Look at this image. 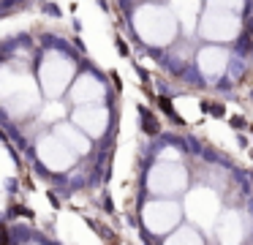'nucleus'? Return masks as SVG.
I'll return each mask as SVG.
<instances>
[{"instance_id": "15", "label": "nucleus", "mask_w": 253, "mask_h": 245, "mask_svg": "<svg viewBox=\"0 0 253 245\" xmlns=\"http://www.w3.org/2000/svg\"><path fill=\"white\" fill-rule=\"evenodd\" d=\"M166 243H188V245H196V243H202V234L196 232V223H193V226H180L177 232L166 234Z\"/></svg>"}, {"instance_id": "18", "label": "nucleus", "mask_w": 253, "mask_h": 245, "mask_svg": "<svg viewBox=\"0 0 253 245\" xmlns=\"http://www.w3.org/2000/svg\"><path fill=\"white\" fill-rule=\"evenodd\" d=\"M164 161H180V152H177L174 147H166V150H164Z\"/></svg>"}, {"instance_id": "2", "label": "nucleus", "mask_w": 253, "mask_h": 245, "mask_svg": "<svg viewBox=\"0 0 253 245\" xmlns=\"http://www.w3.org/2000/svg\"><path fill=\"white\" fill-rule=\"evenodd\" d=\"M0 98H3V109L11 117H25L41 103L39 85L25 71H17L11 65L0 71Z\"/></svg>"}, {"instance_id": "4", "label": "nucleus", "mask_w": 253, "mask_h": 245, "mask_svg": "<svg viewBox=\"0 0 253 245\" xmlns=\"http://www.w3.org/2000/svg\"><path fill=\"white\" fill-rule=\"evenodd\" d=\"M74 82V63L60 52H49L39 65V85L49 98H57L66 93V87Z\"/></svg>"}, {"instance_id": "9", "label": "nucleus", "mask_w": 253, "mask_h": 245, "mask_svg": "<svg viewBox=\"0 0 253 245\" xmlns=\"http://www.w3.org/2000/svg\"><path fill=\"white\" fill-rule=\"evenodd\" d=\"M74 123L87 136H104L106 125H109V112L104 106H98V103H82L74 112Z\"/></svg>"}, {"instance_id": "1", "label": "nucleus", "mask_w": 253, "mask_h": 245, "mask_svg": "<svg viewBox=\"0 0 253 245\" xmlns=\"http://www.w3.org/2000/svg\"><path fill=\"white\" fill-rule=\"evenodd\" d=\"M177 25L180 19L171 11V5L166 8L161 3H144L133 14V30L150 47H169L177 36Z\"/></svg>"}, {"instance_id": "14", "label": "nucleus", "mask_w": 253, "mask_h": 245, "mask_svg": "<svg viewBox=\"0 0 253 245\" xmlns=\"http://www.w3.org/2000/svg\"><path fill=\"white\" fill-rule=\"evenodd\" d=\"M55 134L60 136V139L66 142L68 147H74V150H77L79 155H84V152L90 150V139H87V134H84V131L79 128L77 123H57V125H55Z\"/></svg>"}, {"instance_id": "13", "label": "nucleus", "mask_w": 253, "mask_h": 245, "mask_svg": "<svg viewBox=\"0 0 253 245\" xmlns=\"http://www.w3.org/2000/svg\"><path fill=\"white\" fill-rule=\"evenodd\" d=\"M171 11L188 33L196 30V22H202V0H171Z\"/></svg>"}, {"instance_id": "11", "label": "nucleus", "mask_w": 253, "mask_h": 245, "mask_svg": "<svg viewBox=\"0 0 253 245\" xmlns=\"http://www.w3.org/2000/svg\"><path fill=\"white\" fill-rule=\"evenodd\" d=\"M71 101L77 103V106H82V103H98L104 101V85H101V79H95L93 74H82L74 79L71 85Z\"/></svg>"}, {"instance_id": "5", "label": "nucleus", "mask_w": 253, "mask_h": 245, "mask_svg": "<svg viewBox=\"0 0 253 245\" xmlns=\"http://www.w3.org/2000/svg\"><path fill=\"white\" fill-rule=\"evenodd\" d=\"M147 188L155 196H169L174 199L177 194L188 188V172L180 161H161L150 169L147 174Z\"/></svg>"}, {"instance_id": "16", "label": "nucleus", "mask_w": 253, "mask_h": 245, "mask_svg": "<svg viewBox=\"0 0 253 245\" xmlns=\"http://www.w3.org/2000/svg\"><path fill=\"white\" fill-rule=\"evenodd\" d=\"M63 117H66V106H63L60 101L44 103V109H41V120H44V123H60Z\"/></svg>"}, {"instance_id": "19", "label": "nucleus", "mask_w": 253, "mask_h": 245, "mask_svg": "<svg viewBox=\"0 0 253 245\" xmlns=\"http://www.w3.org/2000/svg\"><path fill=\"white\" fill-rule=\"evenodd\" d=\"M3 158H6V177H11V174H14V161H11V152L6 150V155H3Z\"/></svg>"}, {"instance_id": "10", "label": "nucleus", "mask_w": 253, "mask_h": 245, "mask_svg": "<svg viewBox=\"0 0 253 245\" xmlns=\"http://www.w3.org/2000/svg\"><path fill=\"white\" fill-rule=\"evenodd\" d=\"M199 63V71H202L204 76H210V79H218V76L226 74V68H229V52H226L223 47H204L202 52H199L196 57Z\"/></svg>"}, {"instance_id": "3", "label": "nucleus", "mask_w": 253, "mask_h": 245, "mask_svg": "<svg viewBox=\"0 0 253 245\" xmlns=\"http://www.w3.org/2000/svg\"><path fill=\"white\" fill-rule=\"evenodd\" d=\"M185 218L191 223H196L199 229H204V232H210V229H215V223H218L220 218V199L218 194H215L212 188H204V185H199V188L188 191L185 196Z\"/></svg>"}, {"instance_id": "7", "label": "nucleus", "mask_w": 253, "mask_h": 245, "mask_svg": "<svg viewBox=\"0 0 253 245\" xmlns=\"http://www.w3.org/2000/svg\"><path fill=\"white\" fill-rule=\"evenodd\" d=\"M199 33L212 44L234 41L240 36V16H237V11L207 8V14H202V22H199Z\"/></svg>"}, {"instance_id": "8", "label": "nucleus", "mask_w": 253, "mask_h": 245, "mask_svg": "<svg viewBox=\"0 0 253 245\" xmlns=\"http://www.w3.org/2000/svg\"><path fill=\"white\" fill-rule=\"evenodd\" d=\"M36 152H39V161L44 163L46 169H52V172H66V169H71L79 158V152L74 150V147H68L57 134L41 136L39 145H36Z\"/></svg>"}, {"instance_id": "17", "label": "nucleus", "mask_w": 253, "mask_h": 245, "mask_svg": "<svg viewBox=\"0 0 253 245\" xmlns=\"http://www.w3.org/2000/svg\"><path fill=\"white\" fill-rule=\"evenodd\" d=\"M245 0H210V8H226V11H242Z\"/></svg>"}, {"instance_id": "6", "label": "nucleus", "mask_w": 253, "mask_h": 245, "mask_svg": "<svg viewBox=\"0 0 253 245\" xmlns=\"http://www.w3.org/2000/svg\"><path fill=\"white\" fill-rule=\"evenodd\" d=\"M185 215V207L171 201L169 196H158L155 201H147L142 210V223L150 234H169Z\"/></svg>"}, {"instance_id": "12", "label": "nucleus", "mask_w": 253, "mask_h": 245, "mask_svg": "<svg viewBox=\"0 0 253 245\" xmlns=\"http://www.w3.org/2000/svg\"><path fill=\"white\" fill-rule=\"evenodd\" d=\"M215 237L220 243H242L245 240V223L237 210H223L215 223Z\"/></svg>"}]
</instances>
